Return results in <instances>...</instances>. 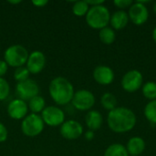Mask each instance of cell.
Masks as SVG:
<instances>
[{"label": "cell", "mask_w": 156, "mask_h": 156, "mask_svg": "<svg viewBox=\"0 0 156 156\" xmlns=\"http://www.w3.org/2000/svg\"><path fill=\"white\" fill-rule=\"evenodd\" d=\"M136 122V114L127 107H116L109 112L107 116V124L115 133H126L132 131Z\"/></svg>", "instance_id": "obj_1"}, {"label": "cell", "mask_w": 156, "mask_h": 156, "mask_svg": "<svg viewBox=\"0 0 156 156\" xmlns=\"http://www.w3.org/2000/svg\"><path fill=\"white\" fill-rule=\"evenodd\" d=\"M48 92L53 101L58 105H67L71 102L75 93L72 83L64 77L54 78L49 83Z\"/></svg>", "instance_id": "obj_2"}, {"label": "cell", "mask_w": 156, "mask_h": 156, "mask_svg": "<svg viewBox=\"0 0 156 156\" xmlns=\"http://www.w3.org/2000/svg\"><path fill=\"white\" fill-rule=\"evenodd\" d=\"M85 18L90 27L101 30L108 27L110 24L111 13L108 7L104 5L90 6Z\"/></svg>", "instance_id": "obj_3"}, {"label": "cell", "mask_w": 156, "mask_h": 156, "mask_svg": "<svg viewBox=\"0 0 156 156\" xmlns=\"http://www.w3.org/2000/svg\"><path fill=\"white\" fill-rule=\"evenodd\" d=\"M29 53L27 49L22 45H12L9 46L4 53V60L6 64L13 68L23 67L27 61Z\"/></svg>", "instance_id": "obj_4"}, {"label": "cell", "mask_w": 156, "mask_h": 156, "mask_svg": "<svg viewBox=\"0 0 156 156\" xmlns=\"http://www.w3.org/2000/svg\"><path fill=\"white\" fill-rule=\"evenodd\" d=\"M45 123L38 114L31 113L27 115L21 123V131L27 137H36L44 130Z\"/></svg>", "instance_id": "obj_5"}, {"label": "cell", "mask_w": 156, "mask_h": 156, "mask_svg": "<svg viewBox=\"0 0 156 156\" xmlns=\"http://www.w3.org/2000/svg\"><path fill=\"white\" fill-rule=\"evenodd\" d=\"M121 85L126 92H135L142 89L144 85V76L140 70L131 69L123 75Z\"/></svg>", "instance_id": "obj_6"}, {"label": "cell", "mask_w": 156, "mask_h": 156, "mask_svg": "<svg viewBox=\"0 0 156 156\" xmlns=\"http://www.w3.org/2000/svg\"><path fill=\"white\" fill-rule=\"evenodd\" d=\"M96 101L94 94L88 90H80L73 95L71 103L73 107L81 112L90 111Z\"/></svg>", "instance_id": "obj_7"}, {"label": "cell", "mask_w": 156, "mask_h": 156, "mask_svg": "<svg viewBox=\"0 0 156 156\" xmlns=\"http://www.w3.org/2000/svg\"><path fill=\"white\" fill-rule=\"evenodd\" d=\"M145 1H137L129 8V19L136 26H142L145 24L149 18V11L145 5Z\"/></svg>", "instance_id": "obj_8"}, {"label": "cell", "mask_w": 156, "mask_h": 156, "mask_svg": "<svg viewBox=\"0 0 156 156\" xmlns=\"http://www.w3.org/2000/svg\"><path fill=\"white\" fill-rule=\"evenodd\" d=\"M16 93L17 95V99H20L24 101H29L32 98L38 95L39 86L35 80L28 79L25 81L18 82L16 84Z\"/></svg>", "instance_id": "obj_9"}, {"label": "cell", "mask_w": 156, "mask_h": 156, "mask_svg": "<svg viewBox=\"0 0 156 156\" xmlns=\"http://www.w3.org/2000/svg\"><path fill=\"white\" fill-rule=\"evenodd\" d=\"M41 118L45 124L58 127L65 122V113L57 106H48L41 112Z\"/></svg>", "instance_id": "obj_10"}, {"label": "cell", "mask_w": 156, "mask_h": 156, "mask_svg": "<svg viewBox=\"0 0 156 156\" xmlns=\"http://www.w3.org/2000/svg\"><path fill=\"white\" fill-rule=\"evenodd\" d=\"M59 132L64 139L72 141L79 139L82 135L83 127L75 120H68L61 124Z\"/></svg>", "instance_id": "obj_11"}, {"label": "cell", "mask_w": 156, "mask_h": 156, "mask_svg": "<svg viewBox=\"0 0 156 156\" xmlns=\"http://www.w3.org/2000/svg\"><path fill=\"white\" fill-rule=\"evenodd\" d=\"M26 64L30 74H38L46 66V56L40 50H34L29 54Z\"/></svg>", "instance_id": "obj_12"}, {"label": "cell", "mask_w": 156, "mask_h": 156, "mask_svg": "<svg viewBox=\"0 0 156 156\" xmlns=\"http://www.w3.org/2000/svg\"><path fill=\"white\" fill-rule=\"evenodd\" d=\"M7 114L11 119L19 121L23 120L28 112V105L26 101L20 99H15L11 101L7 105Z\"/></svg>", "instance_id": "obj_13"}, {"label": "cell", "mask_w": 156, "mask_h": 156, "mask_svg": "<svg viewBox=\"0 0 156 156\" xmlns=\"http://www.w3.org/2000/svg\"><path fill=\"white\" fill-rule=\"evenodd\" d=\"M94 80L103 86L110 85L113 82L115 75L113 69L106 65H99L93 70Z\"/></svg>", "instance_id": "obj_14"}, {"label": "cell", "mask_w": 156, "mask_h": 156, "mask_svg": "<svg viewBox=\"0 0 156 156\" xmlns=\"http://www.w3.org/2000/svg\"><path fill=\"white\" fill-rule=\"evenodd\" d=\"M129 21V16L126 11L117 10L111 15L110 24L113 30H122L126 27Z\"/></svg>", "instance_id": "obj_15"}, {"label": "cell", "mask_w": 156, "mask_h": 156, "mask_svg": "<svg viewBox=\"0 0 156 156\" xmlns=\"http://www.w3.org/2000/svg\"><path fill=\"white\" fill-rule=\"evenodd\" d=\"M126 149L131 156H139L141 155L146 147L144 140L140 136H133L129 139L126 144Z\"/></svg>", "instance_id": "obj_16"}, {"label": "cell", "mask_w": 156, "mask_h": 156, "mask_svg": "<svg viewBox=\"0 0 156 156\" xmlns=\"http://www.w3.org/2000/svg\"><path fill=\"white\" fill-rule=\"evenodd\" d=\"M85 123L89 130L90 131H97L101 129L103 123V117L101 113L96 110H90L87 112L85 116Z\"/></svg>", "instance_id": "obj_17"}, {"label": "cell", "mask_w": 156, "mask_h": 156, "mask_svg": "<svg viewBox=\"0 0 156 156\" xmlns=\"http://www.w3.org/2000/svg\"><path fill=\"white\" fill-rule=\"evenodd\" d=\"M103 156H129V154L122 144H112L106 148Z\"/></svg>", "instance_id": "obj_18"}, {"label": "cell", "mask_w": 156, "mask_h": 156, "mask_svg": "<svg viewBox=\"0 0 156 156\" xmlns=\"http://www.w3.org/2000/svg\"><path fill=\"white\" fill-rule=\"evenodd\" d=\"M100 40L105 45H112L116 39V33L110 27H106L99 31Z\"/></svg>", "instance_id": "obj_19"}, {"label": "cell", "mask_w": 156, "mask_h": 156, "mask_svg": "<svg viewBox=\"0 0 156 156\" xmlns=\"http://www.w3.org/2000/svg\"><path fill=\"white\" fill-rule=\"evenodd\" d=\"M27 105H28V109L32 112V113L37 114L39 112H42L43 110L46 108V101L42 96L37 95L32 98Z\"/></svg>", "instance_id": "obj_20"}, {"label": "cell", "mask_w": 156, "mask_h": 156, "mask_svg": "<svg viewBox=\"0 0 156 156\" xmlns=\"http://www.w3.org/2000/svg\"><path fill=\"white\" fill-rule=\"evenodd\" d=\"M101 104L105 110L111 112L117 107V99L113 93L105 92L101 98Z\"/></svg>", "instance_id": "obj_21"}, {"label": "cell", "mask_w": 156, "mask_h": 156, "mask_svg": "<svg viewBox=\"0 0 156 156\" xmlns=\"http://www.w3.org/2000/svg\"><path fill=\"white\" fill-rule=\"evenodd\" d=\"M144 113V116H145L146 120L150 123L156 124V100L150 101L145 105Z\"/></svg>", "instance_id": "obj_22"}, {"label": "cell", "mask_w": 156, "mask_h": 156, "mask_svg": "<svg viewBox=\"0 0 156 156\" xmlns=\"http://www.w3.org/2000/svg\"><path fill=\"white\" fill-rule=\"evenodd\" d=\"M143 95L150 101L156 100V82L147 81L142 87Z\"/></svg>", "instance_id": "obj_23"}, {"label": "cell", "mask_w": 156, "mask_h": 156, "mask_svg": "<svg viewBox=\"0 0 156 156\" xmlns=\"http://www.w3.org/2000/svg\"><path fill=\"white\" fill-rule=\"evenodd\" d=\"M90 9V5L87 4L86 0L76 1L72 6V12L76 16H86L88 11Z\"/></svg>", "instance_id": "obj_24"}, {"label": "cell", "mask_w": 156, "mask_h": 156, "mask_svg": "<svg viewBox=\"0 0 156 156\" xmlns=\"http://www.w3.org/2000/svg\"><path fill=\"white\" fill-rule=\"evenodd\" d=\"M29 71L27 69V67H19L16 68L14 72V79L18 82L25 81L29 79Z\"/></svg>", "instance_id": "obj_25"}, {"label": "cell", "mask_w": 156, "mask_h": 156, "mask_svg": "<svg viewBox=\"0 0 156 156\" xmlns=\"http://www.w3.org/2000/svg\"><path fill=\"white\" fill-rule=\"evenodd\" d=\"M10 93V86L8 82L4 79L0 78V101H5Z\"/></svg>", "instance_id": "obj_26"}, {"label": "cell", "mask_w": 156, "mask_h": 156, "mask_svg": "<svg viewBox=\"0 0 156 156\" xmlns=\"http://www.w3.org/2000/svg\"><path fill=\"white\" fill-rule=\"evenodd\" d=\"M113 4L120 10H124L126 8H130L133 2L132 0H115L113 1Z\"/></svg>", "instance_id": "obj_27"}, {"label": "cell", "mask_w": 156, "mask_h": 156, "mask_svg": "<svg viewBox=\"0 0 156 156\" xmlns=\"http://www.w3.org/2000/svg\"><path fill=\"white\" fill-rule=\"evenodd\" d=\"M7 137H8V131L6 127L2 122H0V144L5 142Z\"/></svg>", "instance_id": "obj_28"}, {"label": "cell", "mask_w": 156, "mask_h": 156, "mask_svg": "<svg viewBox=\"0 0 156 156\" xmlns=\"http://www.w3.org/2000/svg\"><path fill=\"white\" fill-rule=\"evenodd\" d=\"M7 69L8 65L6 64V62L5 60L0 59V78H3V76L5 75V73L7 72Z\"/></svg>", "instance_id": "obj_29"}, {"label": "cell", "mask_w": 156, "mask_h": 156, "mask_svg": "<svg viewBox=\"0 0 156 156\" xmlns=\"http://www.w3.org/2000/svg\"><path fill=\"white\" fill-rule=\"evenodd\" d=\"M48 3V0H33L32 4L37 7H43Z\"/></svg>", "instance_id": "obj_30"}, {"label": "cell", "mask_w": 156, "mask_h": 156, "mask_svg": "<svg viewBox=\"0 0 156 156\" xmlns=\"http://www.w3.org/2000/svg\"><path fill=\"white\" fill-rule=\"evenodd\" d=\"M87 4L90 6H96V5H103L104 1L103 0H86Z\"/></svg>", "instance_id": "obj_31"}, {"label": "cell", "mask_w": 156, "mask_h": 156, "mask_svg": "<svg viewBox=\"0 0 156 156\" xmlns=\"http://www.w3.org/2000/svg\"><path fill=\"white\" fill-rule=\"evenodd\" d=\"M84 137H85V139H86L87 141H92V140L94 139V137H95V133H94L93 131L89 130V131H87V132L85 133Z\"/></svg>", "instance_id": "obj_32"}, {"label": "cell", "mask_w": 156, "mask_h": 156, "mask_svg": "<svg viewBox=\"0 0 156 156\" xmlns=\"http://www.w3.org/2000/svg\"><path fill=\"white\" fill-rule=\"evenodd\" d=\"M9 4H12V5H17V4H20L22 1L21 0H16V1H13V0H9V1H7Z\"/></svg>", "instance_id": "obj_33"}, {"label": "cell", "mask_w": 156, "mask_h": 156, "mask_svg": "<svg viewBox=\"0 0 156 156\" xmlns=\"http://www.w3.org/2000/svg\"><path fill=\"white\" fill-rule=\"evenodd\" d=\"M152 36H153V39H154V41L156 43V27L154 28V30H153V34H152Z\"/></svg>", "instance_id": "obj_34"}, {"label": "cell", "mask_w": 156, "mask_h": 156, "mask_svg": "<svg viewBox=\"0 0 156 156\" xmlns=\"http://www.w3.org/2000/svg\"><path fill=\"white\" fill-rule=\"evenodd\" d=\"M154 13L156 14V3L154 5Z\"/></svg>", "instance_id": "obj_35"}]
</instances>
